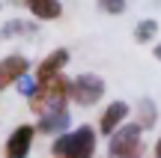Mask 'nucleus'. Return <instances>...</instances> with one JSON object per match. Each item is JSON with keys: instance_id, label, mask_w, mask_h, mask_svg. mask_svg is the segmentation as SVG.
Instances as JSON below:
<instances>
[{"instance_id": "nucleus-1", "label": "nucleus", "mask_w": 161, "mask_h": 158, "mask_svg": "<svg viewBox=\"0 0 161 158\" xmlns=\"http://www.w3.org/2000/svg\"><path fill=\"white\" fill-rule=\"evenodd\" d=\"M69 81L72 78H66V72L54 75V78H45V81H36L30 95H27L30 111L36 117L51 113V111H66L69 107Z\"/></svg>"}, {"instance_id": "nucleus-2", "label": "nucleus", "mask_w": 161, "mask_h": 158, "mask_svg": "<svg viewBox=\"0 0 161 158\" xmlns=\"http://www.w3.org/2000/svg\"><path fill=\"white\" fill-rule=\"evenodd\" d=\"M96 152H98V131L86 123L66 128L51 143V158H96Z\"/></svg>"}, {"instance_id": "nucleus-3", "label": "nucleus", "mask_w": 161, "mask_h": 158, "mask_svg": "<svg viewBox=\"0 0 161 158\" xmlns=\"http://www.w3.org/2000/svg\"><path fill=\"white\" fill-rule=\"evenodd\" d=\"M146 131L137 123H122L114 134L108 137V158H143L146 152Z\"/></svg>"}, {"instance_id": "nucleus-4", "label": "nucleus", "mask_w": 161, "mask_h": 158, "mask_svg": "<svg viewBox=\"0 0 161 158\" xmlns=\"http://www.w3.org/2000/svg\"><path fill=\"white\" fill-rule=\"evenodd\" d=\"M104 93H108V84H104L102 75H96V72H80L69 81V101L78 107H92L98 105V101L104 99Z\"/></svg>"}, {"instance_id": "nucleus-5", "label": "nucleus", "mask_w": 161, "mask_h": 158, "mask_svg": "<svg viewBox=\"0 0 161 158\" xmlns=\"http://www.w3.org/2000/svg\"><path fill=\"white\" fill-rule=\"evenodd\" d=\"M36 125L33 123H18L9 131V137L3 140V158H30L36 143Z\"/></svg>"}, {"instance_id": "nucleus-6", "label": "nucleus", "mask_w": 161, "mask_h": 158, "mask_svg": "<svg viewBox=\"0 0 161 158\" xmlns=\"http://www.w3.org/2000/svg\"><path fill=\"white\" fill-rule=\"evenodd\" d=\"M69 63H72V51L69 48H54V51H48L45 57L36 63V69H30V75H33V81H45V78L63 75V72L69 69Z\"/></svg>"}, {"instance_id": "nucleus-7", "label": "nucleus", "mask_w": 161, "mask_h": 158, "mask_svg": "<svg viewBox=\"0 0 161 158\" xmlns=\"http://www.w3.org/2000/svg\"><path fill=\"white\" fill-rule=\"evenodd\" d=\"M24 75H30V60L24 54H6V57H0V95L9 87H15Z\"/></svg>"}, {"instance_id": "nucleus-8", "label": "nucleus", "mask_w": 161, "mask_h": 158, "mask_svg": "<svg viewBox=\"0 0 161 158\" xmlns=\"http://www.w3.org/2000/svg\"><path fill=\"white\" fill-rule=\"evenodd\" d=\"M128 117H131V105H128V101H122V99H116V101H110V105L102 111L96 131H98V134H104V137H110Z\"/></svg>"}, {"instance_id": "nucleus-9", "label": "nucleus", "mask_w": 161, "mask_h": 158, "mask_svg": "<svg viewBox=\"0 0 161 158\" xmlns=\"http://www.w3.org/2000/svg\"><path fill=\"white\" fill-rule=\"evenodd\" d=\"M15 6H24L36 21H60L63 18V0H12Z\"/></svg>"}, {"instance_id": "nucleus-10", "label": "nucleus", "mask_w": 161, "mask_h": 158, "mask_svg": "<svg viewBox=\"0 0 161 158\" xmlns=\"http://www.w3.org/2000/svg\"><path fill=\"white\" fill-rule=\"evenodd\" d=\"M33 125H36V134L57 137V134H63L66 128H72V113H69V107H66V111H51V113H42Z\"/></svg>"}, {"instance_id": "nucleus-11", "label": "nucleus", "mask_w": 161, "mask_h": 158, "mask_svg": "<svg viewBox=\"0 0 161 158\" xmlns=\"http://www.w3.org/2000/svg\"><path fill=\"white\" fill-rule=\"evenodd\" d=\"M134 123H137L143 131L155 128V123H158V105L149 99V95H143V99L137 101V117H134Z\"/></svg>"}, {"instance_id": "nucleus-12", "label": "nucleus", "mask_w": 161, "mask_h": 158, "mask_svg": "<svg viewBox=\"0 0 161 158\" xmlns=\"http://www.w3.org/2000/svg\"><path fill=\"white\" fill-rule=\"evenodd\" d=\"M155 36H158V21H155V18H143V21L134 27V39H137L140 45L155 42Z\"/></svg>"}, {"instance_id": "nucleus-13", "label": "nucleus", "mask_w": 161, "mask_h": 158, "mask_svg": "<svg viewBox=\"0 0 161 158\" xmlns=\"http://www.w3.org/2000/svg\"><path fill=\"white\" fill-rule=\"evenodd\" d=\"M33 33H36V24L21 21V18H15V21H9L3 27V36H33Z\"/></svg>"}, {"instance_id": "nucleus-14", "label": "nucleus", "mask_w": 161, "mask_h": 158, "mask_svg": "<svg viewBox=\"0 0 161 158\" xmlns=\"http://www.w3.org/2000/svg\"><path fill=\"white\" fill-rule=\"evenodd\" d=\"M98 9L104 15H122L128 9V0H98Z\"/></svg>"}, {"instance_id": "nucleus-15", "label": "nucleus", "mask_w": 161, "mask_h": 158, "mask_svg": "<svg viewBox=\"0 0 161 158\" xmlns=\"http://www.w3.org/2000/svg\"><path fill=\"white\" fill-rule=\"evenodd\" d=\"M152 158H161V134L155 137V143H152Z\"/></svg>"}, {"instance_id": "nucleus-16", "label": "nucleus", "mask_w": 161, "mask_h": 158, "mask_svg": "<svg viewBox=\"0 0 161 158\" xmlns=\"http://www.w3.org/2000/svg\"><path fill=\"white\" fill-rule=\"evenodd\" d=\"M152 57H155L158 63H161V42H158V45H152Z\"/></svg>"}]
</instances>
